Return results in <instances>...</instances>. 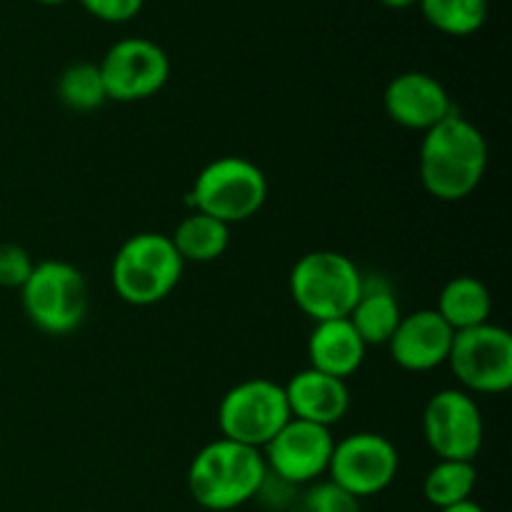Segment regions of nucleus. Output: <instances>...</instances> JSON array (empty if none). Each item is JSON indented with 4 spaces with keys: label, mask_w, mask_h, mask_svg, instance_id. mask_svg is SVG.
I'll return each instance as SVG.
<instances>
[{
    "label": "nucleus",
    "mask_w": 512,
    "mask_h": 512,
    "mask_svg": "<svg viewBox=\"0 0 512 512\" xmlns=\"http://www.w3.org/2000/svg\"><path fill=\"white\" fill-rule=\"evenodd\" d=\"M478 470L468 460H438L423 480V495L433 508L443 510L473 498Z\"/></svg>",
    "instance_id": "aec40b11"
},
{
    "label": "nucleus",
    "mask_w": 512,
    "mask_h": 512,
    "mask_svg": "<svg viewBox=\"0 0 512 512\" xmlns=\"http://www.w3.org/2000/svg\"><path fill=\"white\" fill-rule=\"evenodd\" d=\"M298 485L288 483V480L278 478L275 473L265 470V478L260 483L258 493H255L253 500H258L265 510H275V512H288L290 505L295 503L298 498Z\"/></svg>",
    "instance_id": "393cba45"
},
{
    "label": "nucleus",
    "mask_w": 512,
    "mask_h": 512,
    "mask_svg": "<svg viewBox=\"0 0 512 512\" xmlns=\"http://www.w3.org/2000/svg\"><path fill=\"white\" fill-rule=\"evenodd\" d=\"M383 105L395 125L423 133L455 113L453 98L445 85L420 70L395 75L385 88Z\"/></svg>",
    "instance_id": "ddd939ff"
},
{
    "label": "nucleus",
    "mask_w": 512,
    "mask_h": 512,
    "mask_svg": "<svg viewBox=\"0 0 512 512\" xmlns=\"http://www.w3.org/2000/svg\"><path fill=\"white\" fill-rule=\"evenodd\" d=\"M435 310L450 325L453 333H460V330L490 323L493 298H490V290L483 280L473 278V275H458L443 285Z\"/></svg>",
    "instance_id": "a211bd4d"
},
{
    "label": "nucleus",
    "mask_w": 512,
    "mask_h": 512,
    "mask_svg": "<svg viewBox=\"0 0 512 512\" xmlns=\"http://www.w3.org/2000/svg\"><path fill=\"white\" fill-rule=\"evenodd\" d=\"M288 420L285 388L268 378H250L233 385L218 405L220 435L255 450H263Z\"/></svg>",
    "instance_id": "0eeeda50"
},
{
    "label": "nucleus",
    "mask_w": 512,
    "mask_h": 512,
    "mask_svg": "<svg viewBox=\"0 0 512 512\" xmlns=\"http://www.w3.org/2000/svg\"><path fill=\"white\" fill-rule=\"evenodd\" d=\"M398 448L380 433H353L335 440L330 455V483L343 488L353 498H373L398 478Z\"/></svg>",
    "instance_id": "9d476101"
},
{
    "label": "nucleus",
    "mask_w": 512,
    "mask_h": 512,
    "mask_svg": "<svg viewBox=\"0 0 512 512\" xmlns=\"http://www.w3.org/2000/svg\"><path fill=\"white\" fill-rule=\"evenodd\" d=\"M58 98L65 108L75 110V113L98 110L108 100L98 63L80 60V63L68 65L58 78Z\"/></svg>",
    "instance_id": "4be33fe9"
},
{
    "label": "nucleus",
    "mask_w": 512,
    "mask_h": 512,
    "mask_svg": "<svg viewBox=\"0 0 512 512\" xmlns=\"http://www.w3.org/2000/svg\"><path fill=\"white\" fill-rule=\"evenodd\" d=\"M333 448L335 440L330 428L290 418L260 453L270 473L305 488L328 475Z\"/></svg>",
    "instance_id": "f8f14e48"
},
{
    "label": "nucleus",
    "mask_w": 512,
    "mask_h": 512,
    "mask_svg": "<svg viewBox=\"0 0 512 512\" xmlns=\"http://www.w3.org/2000/svg\"><path fill=\"white\" fill-rule=\"evenodd\" d=\"M403 310H400L398 298L383 275H363L360 295L350 310L348 320L360 335L365 345H388L398 328Z\"/></svg>",
    "instance_id": "f3484780"
},
{
    "label": "nucleus",
    "mask_w": 512,
    "mask_h": 512,
    "mask_svg": "<svg viewBox=\"0 0 512 512\" xmlns=\"http://www.w3.org/2000/svg\"><path fill=\"white\" fill-rule=\"evenodd\" d=\"M283 388L285 398H288L290 418L305 420V423L333 428L350 410L348 380L333 378V375H325L320 370H300Z\"/></svg>",
    "instance_id": "2eb2a0df"
},
{
    "label": "nucleus",
    "mask_w": 512,
    "mask_h": 512,
    "mask_svg": "<svg viewBox=\"0 0 512 512\" xmlns=\"http://www.w3.org/2000/svg\"><path fill=\"white\" fill-rule=\"evenodd\" d=\"M363 285V273L338 250L305 253L290 270L293 303L313 323L348 318Z\"/></svg>",
    "instance_id": "20e7f679"
},
{
    "label": "nucleus",
    "mask_w": 512,
    "mask_h": 512,
    "mask_svg": "<svg viewBox=\"0 0 512 512\" xmlns=\"http://www.w3.org/2000/svg\"><path fill=\"white\" fill-rule=\"evenodd\" d=\"M380 5H385V8L390 10H408L413 8V5H418L420 0H378Z\"/></svg>",
    "instance_id": "cd10ccee"
},
{
    "label": "nucleus",
    "mask_w": 512,
    "mask_h": 512,
    "mask_svg": "<svg viewBox=\"0 0 512 512\" xmlns=\"http://www.w3.org/2000/svg\"><path fill=\"white\" fill-rule=\"evenodd\" d=\"M188 198L198 213L238 225L260 213L268 200V178L253 160L225 155L200 170Z\"/></svg>",
    "instance_id": "39448f33"
},
{
    "label": "nucleus",
    "mask_w": 512,
    "mask_h": 512,
    "mask_svg": "<svg viewBox=\"0 0 512 512\" xmlns=\"http://www.w3.org/2000/svg\"><path fill=\"white\" fill-rule=\"evenodd\" d=\"M145 0H80L85 13L103 23H128L143 10Z\"/></svg>",
    "instance_id": "a878e982"
},
{
    "label": "nucleus",
    "mask_w": 512,
    "mask_h": 512,
    "mask_svg": "<svg viewBox=\"0 0 512 512\" xmlns=\"http://www.w3.org/2000/svg\"><path fill=\"white\" fill-rule=\"evenodd\" d=\"M170 240H173L183 263H213L228 250L230 225L193 210L188 218L180 220Z\"/></svg>",
    "instance_id": "6ab92c4d"
},
{
    "label": "nucleus",
    "mask_w": 512,
    "mask_h": 512,
    "mask_svg": "<svg viewBox=\"0 0 512 512\" xmlns=\"http://www.w3.org/2000/svg\"><path fill=\"white\" fill-rule=\"evenodd\" d=\"M108 100L135 103L153 98L170 78V58L148 38H123L113 43L98 63Z\"/></svg>",
    "instance_id": "9b49d317"
},
{
    "label": "nucleus",
    "mask_w": 512,
    "mask_h": 512,
    "mask_svg": "<svg viewBox=\"0 0 512 512\" xmlns=\"http://www.w3.org/2000/svg\"><path fill=\"white\" fill-rule=\"evenodd\" d=\"M420 183L433 198L458 203L473 195L488 170V140L460 113L425 130L420 143Z\"/></svg>",
    "instance_id": "f257e3e1"
},
{
    "label": "nucleus",
    "mask_w": 512,
    "mask_h": 512,
    "mask_svg": "<svg viewBox=\"0 0 512 512\" xmlns=\"http://www.w3.org/2000/svg\"><path fill=\"white\" fill-rule=\"evenodd\" d=\"M368 345L360 340L348 318L315 323L308 338V368L348 380L360 370Z\"/></svg>",
    "instance_id": "dca6fc26"
},
{
    "label": "nucleus",
    "mask_w": 512,
    "mask_h": 512,
    "mask_svg": "<svg viewBox=\"0 0 512 512\" xmlns=\"http://www.w3.org/2000/svg\"><path fill=\"white\" fill-rule=\"evenodd\" d=\"M288 512H360V500L330 480H315L298 490Z\"/></svg>",
    "instance_id": "5701e85b"
},
{
    "label": "nucleus",
    "mask_w": 512,
    "mask_h": 512,
    "mask_svg": "<svg viewBox=\"0 0 512 512\" xmlns=\"http://www.w3.org/2000/svg\"><path fill=\"white\" fill-rule=\"evenodd\" d=\"M448 365L465 393H505L512 385V335L495 323L460 330L453 338Z\"/></svg>",
    "instance_id": "6e6552de"
},
{
    "label": "nucleus",
    "mask_w": 512,
    "mask_h": 512,
    "mask_svg": "<svg viewBox=\"0 0 512 512\" xmlns=\"http://www.w3.org/2000/svg\"><path fill=\"white\" fill-rule=\"evenodd\" d=\"M35 268V260L25 248L15 243L0 245V288L20 290L28 283L30 273Z\"/></svg>",
    "instance_id": "b1692460"
},
{
    "label": "nucleus",
    "mask_w": 512,
    "mask_h": 512,
    "mask_svg": "<svg viewBox=\"0 0 512 512\" xmlns=\"http://www.w3.org/2000/svg\"><path fill=\"white\" fill-rule=\"evenodd\" d=\"M423 18L438 33L465 38L478 33L488 20V0H420Z\"/></svg>",
    "instance_id": "412c9836"
},
{
    "label": "nucleus",
    "mask_w": 512,
    "mask_h": 512,
    "mask_svg": "<svg viewBox=\"0 0 512 512\" xmlns=\"http://www.w3.org/2000/svg\"><path fill=\"white\" fill-rule=\"evenodd\" d=\"M455 333L435 308L415 310L403 315L388 340L390 358L408 373H428L448 363Z\"/></svg>",
    "instance_id": "4468645a"
},
{
    "label": "nucleus",
    "mask_w": 512,
    "mask_h": 512,
    "mask_svg": "<svg viewBox=\"0 0 512 512\" xmlns=\"http://www.w3.org/2000/svg\"><path fill=\"white\" fill-rule=\"evenodd\" d=\"M423 438L438 460L475 463L483 448L485 423L473 395L458 388L430 395L423 410Z\"/></svg>",
    "instance_id": "1a4fd4ad"
},
{
    "label": "nucleus",
    "mask_w": 512,
    "mask_h": 512,
    "mask_svg": "<svg viewBox=\"0 0 512 512\" xmlns=\"http://www.w3.org/2000/svg\"><path fill=\"white\" fill-rule=\"evenodd\" d=\"M183 268L170 235L135 233L115 253L110 280L123 303L148 308L178 288Z\"/></svg>",
    "instance_id": "7ed1b4c3"
},
{
    "label": "nucleus",
    "mask_w": 512,
    "mask_h": 512,
    "mask_svg": "<svg viewBox=\"0 0 512 512\" xmlns=\"http://www.w3.org/2000/svg\"><path fill=\"white\" fill-rule=\"evenodd\" d=\"M265 470L260 450L218 438L195 453L188 468V490L203 510H238L255 498Z\"/></svg>",
    "instance_id": "f03ea898"
},
{
    "label": "nucleus",
    "mask_w": 512,
    "mask_h": 512,
    "mask_svg": "<svg viewBox=\"0 0 512 512\" xmlns=\"http://www.w3.org/2000/svg\"><path fill=\"white\" fill-rule=\"evenodd\" d=\"M440 512H485L483 508H480L478 503H475L473 498L470 500H463V503H455V505H450V508H443Z\"/></svg>",
    "instance_id": "bb28decb"
},
{
    "label": "nucleus",
    "mask_w": 512,
    "mask_h": 512,
    "mask_svg": "<svg viewBox=\"0 0 512 512\" xmlns=\"http://www.w3.org/2000/svg\"><path fill=\"white\" fill-rule=\"evenodd\" d=\"M25 315L48 335H68L83 325L90 308L85 275L65 260L35 263L28 283L20 288Z\"/></svg>",
    "instance_id": "423d86ee"
},
{
    "label": "nucleus",
    "mask_w": 512,
    "mask_h": 512,
    "mask_svg": "<svg viewBox=\"0 0 512 512\" xmlns=\"http://www.w3.org/2000/svg\"><path fill=\"white\" fill-rule=\"evenodd\" d=\"M38 3H43V5H63V3H68V0H38Z\"/></svg>",
    "instance_id": "c85d7f7f"
}]
</instances>
